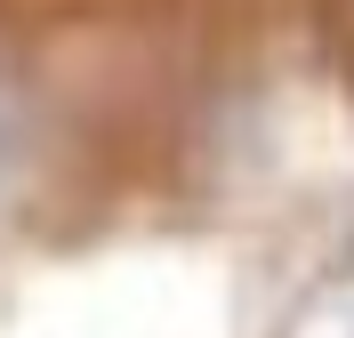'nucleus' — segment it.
Segmentation results:
<instances>
[{"mask_svg":"<svg viewBox=\"0 0 354 338\" xmlns=\"http://www.w3.org/2000/svg\"><path fill=\"white\" fill-rule=\"evenodd\" d=\"M346 338H354V330H346Z\"/></svg>","mask_w":354,"mask_h":338,"instance_id":"1","label":"nucleus"}]
</instances>
